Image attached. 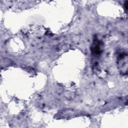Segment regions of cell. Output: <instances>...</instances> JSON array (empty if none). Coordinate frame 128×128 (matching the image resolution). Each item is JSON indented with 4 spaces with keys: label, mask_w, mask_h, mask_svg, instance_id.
Instances as JSON below:
<instances>
[{
    "label": "cell",
    "mask_w": 128,
    "mask_h": 128,
    "mask_svg": "<svg viewBox=\"0 0 128 128\" xmlns=\"http://www.w3.org/2000/svg\"><path fill=\"white\" fill-rule=\"evenodd\" d=\"M127 60H128V55L126 52H122L119 56L118 58V64L120 65V68H124V70L126 74L127 72Z\"/></svg>",
    "instance_id": "6da1fadb"
}]
</instances>
